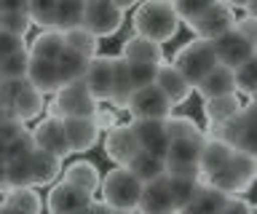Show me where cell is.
<instances>
[{
	"label": "cell",
	"mask_w": 257,
	"mask_h": 214,
	"mask_svg": "<svg viewBox=\"0 0 257 214\" xmlns=\"http://www.w3.org/2000/svg\"><path fill=\"white\" fill-rule=\"evenodd\" d=\"M132 27H134V35L148 38V41L161 46L177 35L180 19H177L172 3H166V0H148V3L137 6V11L132 17Z\"/></svg>",
	"instance_id": "1"
},
{
	"label": "cell",
	"mask_w": 257,
	"mask_h": 214,
	"mask_svg": "<svg viewBox=\"0 0 257 214\" xmlns=\"http://www.w3.org/2000/svg\"><path fill=\"white\" fill-rule=\"evenodd\" d=\"M99 190H102V203L110 211H137L142 195V182L128 169L115 166L102 177Z\"/></svg>",
	"instance_id": "2"
},
{
	"label": "cell",
	"mask_w": 257,
	"mask_h": 214,
	"mask_svg": "<svg viewBox=\"0 0 257 214\" xmlns=\"http://www.w3.org/2000/svg\"><path fill=\"white\" fill-rule=\"evenodd\" d=\"M217 65H220V62H217L214 46L206 43V41H198V38L188 41L172 59V67L193 86V89H196V86L204 81Z\"/></svg>",
	"instance_id": "3"
},
{
	"label": "cell",
	"mask_w": 257,
	"mask_h": 214,
	"mask_svg": "<svg viewBox=\"0 0 257 214\" xmlns=\"http://www.w3.org/2000/svg\"><path fill=\"white\" fill-rule=\"evenodd\" d=\"M254 174H257V158L249 153H241V150H233V155L225 163V169L217 171L214 177H206L204 182L225 195H241L252 187Z\"/></svg>",
	"instance_id": "4"
},
{
	"label": "cell",
	"mask_w": 257,
	"mask_h": 214,
	"mask_svg": "<svg viewBox=\"0 0 257 214\" xmlns=\"http://www.w3.org/2000/svg\"><path fill=\"white\" fill-rule=\"evenodd\" d=\"M46 107H48V115L51 118L67 121V118H91L99 105H96V99L88 94L86 83L78 81V83L62 86V89L54 94L51 105H46Z\"/></svg>",
	"instance_id": "5"
},
{
	"label": "cell",
	"mask_w": 257,
	"mask_h": 214,
	"mask_svg": "<svg viewBox=\"0 0 257 214\" xmlns=\"http://www.w3.org/2000/svg\"><path fill=\"white\" fill-rule=\"evenodd\" d=\"M233 25H236V14H233V9L228 3H206L198 17L193 22H188L193 35L198 41H206V43H214L220 35L233 30Z\"/></svg>",
	"instance_id": "6"
},
{
	"label": "cell",
	"mask_w": 257,
	"mask_h": 214,
	"mask_svg": "<svg viewBox=\"0 0 257 214\" xmlns=\"http://www.w3.org/2000/svg\"><path fill=\"white\" fill-rule=\"evenodd\" d=\"M120 25H123V14L115 9L112 0H86L83 3V22H80V27L86 33H91L96 41L115 35Z\"/></svg>",
	"instance_id": "7"
},
{
	"label": "cell",
	"mask_w": 257,
	"mask_h": 214,
	"mask_svg": "<svg viewBox=\"0 0 257 214\" xmlns=\"http://www.w3.org/2000/svg\"><path fill=\"white\" fill-rule=\"evenodd\" d=\"M126 110L134 115V121H166L174 107L169 105V99L156 86H145V89L132 94Z\"/></svg>",
	"instance_id": "8"
},
{
	"label": "cell",
	"mask_w": 257,
	"mask_h": 214,
	"mask_svg": "<svg viewBox=\"0 0 257 214\" xmlns=\"http://www.w3.org/2000/svg\"><path fill=\"white\" fill-rule=\"evenodd\" d=\"M112 81H115V57H104V54H96V57L88 62L83 83L88 94L96 102H110L112 97Z\"/></svg>",
	"instance_id": "9"
},
{
	"label": "cell",
	"mask_w": 257,
	"mask_h": 214,
	"mask_svg": "<svg viewBox=\"0 0 257 214\" xmlns=\"http://www.w3.org/2000/svg\"><path fill=\"white\" fill-rule=\"evenodd\" d=\"M214 46V54H217V62L228 70H238L241 65L254 59V43H249L246 38H241L236 30H228L225 35H220L217 41L212 43Z\"/></svg>",
	"instance_id": "10"
},
{
	"label": "cell",
	"mask_w": 257,
	"mask_h": 214,
	"mask_svg": "<svg viewBox=\"0 0 257 214\" xmlns=\"http://www.w3.org/2000/svg\"><path fill=\"white\" fill-rule=\"evenodd\" d=\"M104 153H107L110 161H115L118 166H126L134 161V155L140 153V142H137L134 131L128 123H118L112 126L107 131V137H104Z\"/></svg>",
	"instance_id": "11"
},
{
	"label": "cell",
	"mask_w": 257,
	"mask_h": 214,
	"mask_svg": "<svg viewBox=\"0 0 257 214\" xmlns=\"http://www.w3.org/2000/svg\"><path fill=\"white\" fill-rule=\"evenodd\" d=\"M91 201H94V195L67 185V182H56V185L48 190L46 209H48V214H75L78 209H83V206H88Z\"/></svg>",
	"instance_id": "12"
},
{
	"label": "cell",
	"mask_w": 257,
	"mask_h": 214,
	"mask_svg": "<svg viewBox=\"0 0 257 214\" xmlns=\"http://www.w3.org/2000/svg\"><path fill=\"white\" fill-rule=\"evenodd\" d=\"M32 134V142H35L38 150H46L56 158H64L70 155V147H67V137H64V129H62V121L59 118H43L35 129L30 131Z\"/></svg>",
	"instance_id": "13"
},
{
	"label": "cell",
	"mask_w": 257,
	"mask_h": 214,
	"mask_svg": "<svg viewBox=\"0 0 257 214\" xmlns=\"http://www.w3.org/2000/svg\"><path fill=\"white\" fill-rule=\"evenodd\" d=\"M153 86H156V89L169 99V105H172V107L185 105V102L190 99V94H193V86L185 81V78L177 73L172 65H158Z\"/></svg>",
	"instance_id": "14"
},
{
	"label": "cell",
	"mask_w": 257,
	"mask_h": 214,
	"mask_svg": "<svg viewBox=\"0 0 257 214\" xmlns=\"http://www.w3.org/2000/svg\"><path fill=\"white\" fill-rule=\"evenodd\" d=\"M137 209L142 214H177L172 190H169V179L161 177L156 182L142 185V195H140V206Z\"/></svg>",
	"instance_id": "15"
},
{
	"label": "cell",
	"mask_w": 257,
	"mask_h": 214,
	"mask_svg": "<svg viewBox=\"0 0 257 214\" xmlns=\"http://www.w3.org/2000/svg\"><path fill=\"white\" fill-rule=\"evenodd\" d=\"M62 129L67 137L70 153H86L99 139V129L94 126L91 118H67V121H62Z\"/></svg>",
	"instance_id": "16"
},
{
	"label": "cell",
	"mask_w": 257,
	"mask_h": 214,
	"mask_svg": "<svg viewBox=\"0 0 257 214\" xmlns=\"http://www.w3.org/2000/svg\"><path fill=\"white\" fill-rule=\"evenodd\" d=\"M204 137L198 139H172L164 153L166 169H198V155Z\"/></svg>",
	"instance_id": "17"
},
{
	"label": "cell",
	"mask_w": 257,
	"mask_h": 214,
	"mask_svg": "<svg viewBox=\"0 0 257 214\" xmlns=\"http://www.w3.org/2000/svg\"><path fill=\"white\" fill-rule=\"evenodd\" d=\"M230 155H233V147H228V145H225V142H220V139L204 137L201 155H198V174H201V179L214 177L217 171H222L225 163L230 161Z\"/></svg>",
	"instance_id": "18"
},
{
	"label": "cell",
	"mask_w": 257,
	"mask_h": 214,
	"mask_svg": "<svg viewBox=\"0 0 257 214\" xmlns=\"http://www.w3.org/2000/svg\"><path fill=\"white\" fill-rule=\"evenodd\" d=\"M134 131L137 142H140V150L153 155H164L169 147L166 131H164V121H132L128 123Z\"/></svg>",
	"instance_id": "19"
},
{
	"label": "cell",
	"mask_w": 257,
	"mask_h": 214,
	"mask_svg": "<svg viewBox=\"0 0 257 214\" xmlns=\"http://www.w3.org/2000/svg\"><path fill=\"white\" fill-rule=\"evenodd\" d=\"M27 83H30L38 94H56V91L62 89V78H59V70H56V62L30 59Z\"/></svg>",
	"instance_id": "20"
},
{
	"label": "cell",
	"mask_w": 257,
	"mask_h": 214,
	"mask_svg": "<svg viewBox=\"0 0 257 214\" xmlns=\"http://www.w3.org/2000/svg\"><path fill=\"white\" fill-rule=\"evenodd\" d=\"M62 182H67V185L83 190V193H88V195H94L96 190H99L102 174L91 161H72L67 169H62Z\"/></svg>",
	"instance_id": "21"
},
{
	"label": "cell",
	"mask_w": 257,
	"mask_h": 214,
	"mask_svg": "<svg viewBox=\"0 0 257 214\" xmlns=\"http://www.w3.org/2000/svg\"><path fill=\"white\" fill-rule=\"evenodd\" d=\"M120 59L126 62H142V65H164V49L158 43L148 41V38L132 35L123 41V49H120Z\"/></svg>",
	"instance_id": "22"
},
{
	"label": "cell",
	"mask_w": 257,
	"mask_h": 214,
	"mask_svg": "<svg viewBox=\"0 0 257 214\" xmlns=\"http://www.w3.org/2000/svg\"><path fill=\"white\" fill-rule=\"evenodd\" d=\"M198 97L209 102V99H217V97H228V94H236V81H233V70L217 65L212 73H209L204 81L196 86Z\"/></svg>",
	"instance_id": "23"
},
{
	"label": "cell",
	"mask_w": 257,
	"mask_h": 214,
	"mask_svg": "<svg viewBox=\"0 0 257 214\" xmlns=\"http://www.w3.org/2000/svg\"><path fill=\"white\" fill-rule=\"evenodd\" d=\"M62 174V158H56L46 150H32L30 155V179H32V187L38 185H51V182Z\"/></svg>",
	"instance_id": "24"
},
{
	"label": "cell",
	"mask_w": 257,
	"mask_h": 214,
	"mask_svg": "<svg viewBox=\"0 0 257 214\" xmlns=\"http://www.w3.org/2000/svg\"><path fill=\"white\" fill-rule=\"evenodd\" d=\"M244 105H241V97L238 94H228V97H217V99H209L204 102V115L209 126H222L228 123L230 118H236Z\"/></svg>",
	"instance_id": "25"
},
{
	"label": "cell",
	"mask_w": 257,
	"mask_h": 214,
	"mask_svg": "<svg viewBox=\"0 0 257 214\" xmlns=\"http://www.w3.org/2000/svg\"><path fill=\"white\" fill-rule=\"evenodd\" d=\"M128 171L134 174L137 179L142 182V185H148V182H156L161 177H166V163H164V155H153V153H140L134 155V161L126 166Z\"/></svg>",
	"instance_id": "26"
},
{
	"label": "cell",
	"mask_w": 257,
	"mask_h": 214,
	"mask_svg": "<svg viewBox=\"0 0 257 214\" xmlns=\"http://www.w3.org/2000/svg\"><path fill=\"white\" fill-rule=\"evenodd\" d=\"M64 51V41H62V33L56 30H43L35 41L30 46V59H43V62H56Z\"/></svg>",
	"instance_id": "27"
},
{
	"label": "cell",
	"mask_w": 257,
	"mask_h": 214,
	"mask_svg": "<svg viewBox=\"0 0 257 214\" xmlns=\"http://www.w3.org/2000/svg\"><path fill=\"white\" fill-rule=\"evenodd\" d=\"M30 30V17H27V3H11L0 6V33L24 38Z\"/></svg>",
	"instance_id": "28"
},
{
	"label": "cell",
	"mask_w": 257,
	"mask_h": 214,
	"mask_svg": "<svg viewBox=\"0 0 257 214\" xmlns=\"http://www.w3.org/2000/svg\"><path fill=\"white\" fill-rule=\"evenodd\" d=\"M83 3L86 0H56V11H54L56 33H67V30L80 27V22H83Z\"/></svg>",
	"instance_id": "29"
},
{
	"label": "cell",
	"mask_w": 257,
	"mask_h": 214,
	"mask_svg": "<svg viewBox=\"0 0 257 214\" xmlns=\"http://www.w3.org/2000/svg\"><path fill=\"white\" fill-rule=\"evenodd\" d=\"M62 41H64V49L78 54V57H83V59H94L96 51H99V41H96L91 33H86L83 27L62 33Z\"/></svg>",
	"instance_id": "30"
},
{
	"label": "cell",
	"mask_w": 257,
	"mask_h": 214,
	"mask_svg": "<svg viewBox=\"0 0 257 214\" xmlns=\"http://www.w3.org/2000/svg\"><path fill=\"white\" fill-rule=\"evenodd\" d=\"M169 190H172L174 209L180 211V209H185V206H190L196 201V195L201 190V177H174V179H169Z\"/></svg>",
	"instance_id": "31"
},
{
	"label": "cell",
	"mask_w": 257,
	"mask_h": 214,
	"mask_svg": "<svg viewBox=\"0 0 257 214\" xmlns=\"http://www.w3.org/2000/svg\"><path fill=\"white\" fill-rule=\"evenodd\" d=\"M88 62H91V59H83V57H78V54H72V51H67V49H64V51H62V57L56 59V70H59L62 86L83 81Z\"/></svg>",
	"instance_id": "32"
},
{
	"label": "cell",
	"mask_w": 257,
	"mask_h": 214,
	"mask_svg": "<svg viewBox=\"0 0 257 214\" xmlns=\"http://www.w3.org/2000/svg\"><path fill=\"white\" fill-rule=\"evenodd\" d=\"M164 131H166V139H198L204 137V131L198 129V123L188 115H169L164 121Z\"/></svg>",
	"instance_id": "33"
},
{
	"label": "cell",
	"mask_w": 257,
	"mask_h": 214,
	"mask_svg": "<svg viewBox=\"0 0 257 214\" xmlns=\"http://www.w3.org/2000/svg\"><path fill=\"white\" fill-rule=\"evenodd\" d=\"M225 201H228V195L220 193V190H214L212 185H206L204 179H201V190L196 195V201H193V206L201 211V214H220Z\"/></svg>",
	"instance_id": "34"
},
{
	"label": "cell",
	"mask_w": 257,
	"mask_h": 214,
	"mask_svg": "<svg viewBox=\"0 0 257 214\" xmlns=\"http://www.w3.org/2000/svg\"><path fill=\"white\" fill-rule=\"evenodd\" d=\"M27 67H30V54L19 51L14 57L0 62V81H27Z\"/></svg>",
	"instance_id": "35"
},
{
	"label": "cell",
	"mask_w": 257,
	"mask_h": 214,
	"mask_svg": "<svg viewBox=\"0 0 257 214\" xmlns=\"http://www.w3.org/2000/svg\"><path fill=\"white\" fill-rule=\"evenodd\" d=\"M126 62V59H123ZM156 65H142V62H126V78H128V86L132 91H140L145 86H153L156 81Z\"/></svg>",
	"instance_id": "36"
},
{
	"label": "cell",
	"mask_w": 257,
	"mask_h": 214,
	"mask_svg": "<svg viewBox=\"0 0 257 214\" xmlns=\"http://www.w3.org/2000/svg\"><path fill=\"white\" fill-rule=\"evenodd\" d=\"M54 11H56V0H32V3H27L30 25H40L46 30H54Z\"/></svg>",
	"instance_id": "37"
},
{
	"label": "cell",
	"mask_w": 257,
	"mask_h": 214,
	"mask_svg": "<svg viewBox=\"0 0 257 214\" xmlns=\"http://www.w3.org/2000/svg\"><path fill=\"white\" fill-rule=\"evenodd\" d=\"M233 81H236V94H246V97H254L257 89V59L241 65L238 70H233Z\"/></svg>",
	"instance_id": "38"
},
{
	"label": "cell",
	"mask_w": 257,
	"mask_h": 214,
	"mask_svg": "<svg viewBox=\"0 0 257 214\" xmlns=\"http://www.w3.org/2000/svg\"><path fill=\"white\" fill-rule=\"evenodd\" d=\"M6 203L22 206V209H30V211H35V214H40V206H43V201H40V195L35 193V187L8 190V193H6Z\"/></svg>",
	"instance_id": "39"
},
{
	"label": "cell",
	"mask_w": 257,
	"mask_h": 214,
	"mask_svg": "<svg viewBox=\"0 0 257 214\" xmlns=\"http://www.w3.org/2000/svg\"><path fill=\"white\" fill-rule=\"evenodd\" d=\"M32 150H35V142H32V134L24 129L19 137H16L11 145L6 147V153L0 155L3 161H19V158H30L32 155Z\"/></svg>",
	"instance_id": "40"
},
{
	"label": "cell",
	"mask_w": 257,
	"mask_h": 214,
	"mask_svg": "<svg viewBox=\"0 0 257 214\" xmlns=\"http://www.w3.org/2000/svg\"><path fill=\"white\" fill-rule=\"evenodd\" d=\"M204 6H206V0H177V3H172V9L177 14V19L188 25V22H193L204 11Z\"/></svg>",
	"instance_id": "41"
},
{
	"label": "cell",
	"mask_w": 257,
	"mask_h": 214,
	"mask_svg": "<svg viewBox=\"0 0 257 214\" xmlns=\"http://www.w3.org/2000/svg\"><path fill=\"white\" fill-rule=\"evenodd\" d=\"M24 131V123L14 121V118H6V121H0V155L6 153V147L11 145V142L19 137Z\"/></svg>",
	"instance_id": "42"
},
{
	"label": "cell",
	"mask_w": 257,
	"mask_h": 214,
	"mask_svg": "<svg viewBox=\"0 0 257 214\" xmlns=\"http://www.w3.org/2000/svg\"><path fill=\"white\" fill-rule=\"evenodd\" d=\"M19 51H27V43L24 38H16V35H8V33H0V62L14 57Z\"/></svg>",
	"instance_id": "43"
},
{
	"label": "cell",
	"mask_w": 257,
	"mask_h": 214,
	"mask_svg": "<svg viewBox=\"0 0 257 214\" xmlns=\"http://www.w3.org/2000/svg\"><path fill=\"white\" fill-rule=\"evenodd\" d=\"M220 214H257V211L244 195H228V201H225Z\"/></svg>",
	"instance_id": "44"
},
{
	"label": "cell",
	"mask_w": 257,
	"mask_h": 214,
	"mask_svg": "<svg viewBox=\"0 0 257 214\" xmlns=\"http://www.w3.org/2000/svg\"><path fill=\"white\" fill-rule=\"evenodd\" d=\"M91 121H94V126H96L99 131H110L112 126H118V115H115V110L96 107V113L91 115Z\"/></svg>",
	"instance_id": "45"
},
{
	"label": "cell",
	"mask_w": 257,
	"mask_h": 214,
	"mask_svg": "<svg viewBox=\"0 0 257 214\" xmlns=\"http://www.w3.org/2000/svg\"><path fill=\"white\" fill-rule=\"evenodd\" d=\"M233 30H236L241 38H246L249 43L257 46V19H254V17H241V19H236Z\"/></svg>",
	"instance_id": "46"
},
{
	"label": "cell",
	"mask_w": 257,
	"mask_h": 214,
	"mask_svg": "<svg viewBox=\"0 0 257 214\" xmlns=\"http://www.w3.org/2000/svg\"><path fill=\"white\" fill-rule=\"evenodd\" d=\"M75 214H112V211H110L102 201H91L88 206H83V209H78Z\"/></svg>",
	"instance_id": "47"
},
{
	"label": "cell",
	"mask_w": 257,
	"mask_h": 214,
	"mask_svg": "<svg viewBox=\"0 0 257 214\" xmlns=\"http://www.w3.org/2000/svg\"><path fill=\"white\" fill-rule=\"evenodd\" d=\"M0 214H35V211H30V209H22V206H14V203H0Z\"/></svg>",
	"instance_id": "48"
},
{
	"label": "cell",
	"mask_w": 257,
	"mask_h": 214,
	"mask_svg": "<svg viewBox=\"0 0 257 214\" xmlns=\"http://www.w3.org/2000/svg\"><path fill=\"white\" fill-rule=\"evenodd\" d=\"M6 118H11V110H8V102L0 97V121H6Z\"/></svg>",
	"instance_id": "49"
},
{
	"label": "cell",
	"mask_w": 257,
	"mask_h": 214,
	"mask_svg": "<svg viewBox=\"0 0 257 214\" xmlns=\"http://www.w3.org/2000/svg\"><path fill=\"white\" fill-rule=\"evenodd\" d=\"M0 187L6 190V161L0 158Z\"/></svg>",
	"instance_id": "50"
},
{
	"label": "cell",
	"mask_w": 257,
	"mask_h": 214,
	"mask_svg": "<svg viewBox=\"0 0 257 214\" xmlns=\"http://www.w3.org/2000/svg\"><path fill=\"white\" fill-rule=\"evenodd\" d=\"M177 214H201V211H198L196 206L190 203V206H185V209H180V211H177Z\"/></svg>",
	"instance_id": "51"
},
{
	"label": "cell",
	"mask_w": 257,
	"mask_h": 214,
	"mask_svg": "<svg viewBox=\"0 0 257 214\" xmlns=\"http://www.w3.org/2000/svg\"><path fill=\"white\" fill-rule=\"evenodd\" d=\"M112 214H134V211H112Z\"/></svg>",
	"instance_id": "52"
}]
</instances>
